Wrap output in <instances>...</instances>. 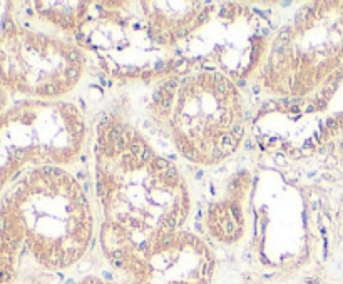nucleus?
<instances>
[{
  "label": "nucleus",
  "mask_w": 343,
  "mask_h": 284,
  "mask_svg": "<svg viewBox=\"0 0 343 284\" xmlns=\"http://www.w3.org/2000/svg\"><path fill=\"white\" fill-rule=\"evenodd\" d=\"M94 175L101 247L127 277L152 246L183 231L191 211L189 189L179 167L120 119L97 127Z\"/></svg>",
  "instance_id": "1"
},
{
  "label": "nucleus",
  "mask_w": 343,
  "mask_h": 284,
  "mask_svg": "<svg viewBox=\"0 0 343 284\" xmlns=\"http://www.w3.org/2000/svg\"><path fill=\"white\" fill-rule=\"evenodd\" d=\"M94 242V214L65 167H27L0 197V284L14 281L22 257L65 271Z\"/></svg>",
  "instance_id": "2"
},
{
  "label": "nucleus",
  "mask_w": 343,
  "mask_h": 284,
  "mask_svg": "<svg viewBox=\"0 0 343 284\" xmlns=\"http://www.w3.org/2000/svg\"><path fill=\"white\" fill-rule=\"evenodd\" d=\"M152 115L168 130L179 156L203 167L234 156L246 132L236 80L207 65L164 80L154 95Z\"/></svg>",
  "instance_id": "3"
},
{
  "label": "nucleus",
  "mask_w": 343,
  "mask_h": 284,
  "mask_svg": "<svg viewBox=\"0 0 343 284\" xmlns=\"http://www.w3.org/2000/svg\"><path fill=\"white\" fill-rule=\"evenodd\" d=\"M343 69V2H313L268 37L256 70L273 97H303Z\"/></svg>",
  "instance_id": "4"
},
{
  "label": "nucleus",
  "mask_w": 343,
  "mask_h": 284,
  "mask_svg": "<svg viewBox=\"0 0 343 284\" xmlns=\"http://www.w3.org/2000/svg\"><path fill=\"white\" fill-rule=\"evenodd\" d=\"M0 17V84L30 100H59L72 92L86 70L84 48L54 30H42L30 8Z\"/></svg>",
  "instance_id": "5"
},
{
  "label": "nucleus",
  "mask_w": 343,
  "mask_h": 284,
  "mask_svg": "<svg viewBox=\"0 0 343 284\" xmlns=\"http://www.w3.org/2000/svg\"><path fill=\"white\" fill-rule=\"evenodd\" d=\"M86 141L80 111L64 100H27L0 115V149L20 169L74 164Z\"/></svg>",
  "instance_id": "6"
},
{
  "label": "nucleus",
  "mask_w": 343,
  "mask_h": 284,
  "mask_svg": "<svg viewBox=\"0 0 343 284\" xmlns=\"http://www.w3.org/2000/svg\"><path fill=\"white\" fill-rule=\"evenodd\" d=\"M259 142L291 157H303L343 134V69L303 97L278 99L255 119Z\"/></svg>",
  "instance_id": "7"
},
{
  "label": "nucleus",
  "mask_w": 343,
  "mask_h": 284,
  "mask_svg": "<svg viewBox=\"0 0 343 284\" xmlns=\"http://www.w3.org/2000/svg\"><path fill=\"white\" fill-rule=\"evenodd\" d=\"M94 50L104 67L111 65L117 77H151L168 62L151 39L137 2L92 3L86 24L75 37Z\"/></svg>",
  "instance_id": "8"
},
{
  "label": "nucleus",
  "mask_w": 343,
  "mask_h": 284,
  "mask_svg": "<svg viewBox=\"0 0 343 284\" xmlns=\"http://www.w3.org/2000/svg\"><path fill=\"white\" fill-rule=\"evenodd\" d=\"M214 272L209 244L183 229L152 246L126 284H213Z\"/></svg>",
  "instance_id": "9"
},
{
  "label": "nucleus",
  "mask_w": 343,
  "mask_h": 284,
  "mask_svg": "<svg viewBox=\"0 0 343 284\" xmlns=\"http://www.w3.org/2000/svg\"><path fill=\"white\" fill-rule=\"evenodd\" d=\"M147 32L162 50L177 47L209 22L213 5L204 2H137Z\"/></svg>",
  "instance_id": "10"
},
{
  "label": "nucleus",
  "mask_w": 343,
  "mask_h": 284,
  "mask_svg": "<svg viewBox=\"0 0 343 284\" xmlns=\"http://www.w3.org/2000/svg\"><path fill=\"white\" fill-rule=\"evenodd\" d=\"M249 181L240 182L238 189H233L231 197L218 201L209 205L206 212V231L216 242L233 246L244 236V199L248 197Z\"/></svg>",
  "instance_id": "11"
},
{
  "label": "nucleus",
  "mask_w": 343,
  "mask_h": 284,
  "mask_svg": "<svg viewBox=\"0 0 343 284\" xmlns=\"http://www.w3.org/2000/svg\"><path fill=\"white\" fill-rule=\"evenodd\" d=\"M30 10L40 24L71 39L77 37L87 20L90 2H34Z\"/></svg>",
  "instance_id": "12"
},
{
  "label": "nucleus",
  "mask_w": 343,
  "mask_h": 284,
  "mask_svg": "<svg viewBox=\"0 0 343 284\" xmlns=\"http://www.w3.org/2000/svg\"><path fill=\"white\" fill-rule=\"evenodd\" d=\"M75 284H114V283H111V281H107V279H104V277H101V276L90 274V276L80 277Z\"/></svg>",
  "instance_id": "13"
},
{
  "label": "nucleus",
  "mask_w": 343,
  "mask_h": 284,
  "mask_svg": "<svg viewBox=\"0 0 343 284\" xmlns=\"http://www.w3.org/2000/svg\"><path fill=\"white\" fill-rule=\"evenodd\" d=\"M7 94H8V92L2 87V84H0V115L7 111V100H8Z\"/></svg>",
  "instance_id": "14"
},
{
  "label": "nucleus",
  "mask_w": 343,
  "mask_h": 284,
  "mask_svg": "<svg viewBox=\"0 0 343 284\" xmlns=\"http://www.w3.org/2000/svg\"><path fill=\"white\" fill-rule=\"evenodd\" d=\"M342 154H343V150H342Z\"/></svg>",
  "instance_id": "15"
}]
</instances>
